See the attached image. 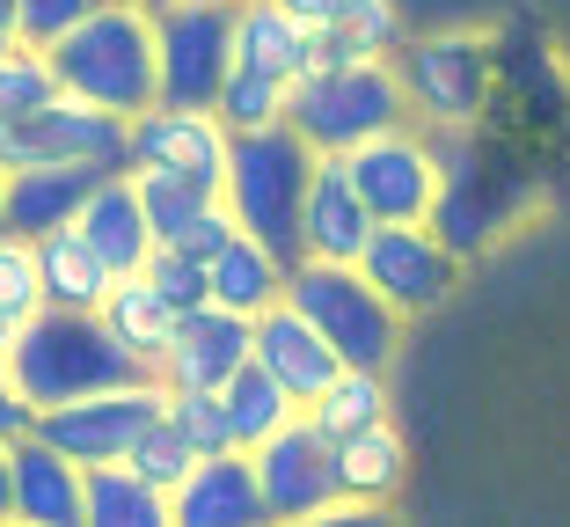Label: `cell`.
<instances>
[{"label":"cell","mask_w":570,"mask_h":527,"mask_svg":"<svg viewBox=\"0 0 570 527\" xmlns=\"http://www.w3.org/2000/svg\"><path fill=\"white\" fill-rule=\"evenodd\" d=\"M45 59L67 96L102 103L118 118H139V110L161 103V51H154V16L139 0H102L96 16H81Z\"/></svg>","instance_id":"1"},{"label":"cell","mask_w":570,"mask_h":527,"mask_svg":"<svg viewBox=\"0 0 570 527\" xmlns=\"http://www.w3.org/2000/svg\"><path fill=\"white\" fill-rule=\"evenodd\" d=\"M8 374H16V389L37 410H51V403H73V396H96V389H125V381L154 374V367L110 338V323L96 308H37L16 330Z\"/></svg>","instance_id":"2"},{"label":"cell","mask_w":570,"mask_h":527,"mask_svg":"<svg viewBox=\"0 0 570 527\" xmlns=\"http://www.w3.org/2000/svg\"><path fill=\"white\" fill-rule=\"evenodd\" d=\"M285 125L315 154H352L358 139L387 133V125H410V88H403L387 51H373V59H330V67H307L293 81Z\"/></svg>","instance_id":"3"},{"label":"cell","mask_w":570,"mask_h":527,"mask_svg":"<svg viewBox=\"0 0 570 527\" xmlns=\"http://www.w3.org/2000/svg\"><path fill=\"white\" fill-rule=\"evenodd\" d=\"M315 162L322 154L285 118L256 125V133H235V154H227L219 198H227L235 227H249L256 242H271L285 264L301 256V205H307V184H315Z\"/></svg>","instance_id":"4"},{"label":"cell","mask_w":570,"mask_h":527,"mask_svg":"<svg viewBox=\"0 0 570 527\" xmlns=\"http://www.w3.org/2000/svg\"><path fill=\"white\" fill-rule=\"evenodd\" d=\"M285 301H293L307 323L336 344L344 367H373V374H387L395 352H403V315L387 308V293L373 286L358 264L293 256V272H285Z\"/></svg>","instance_id":"5"},{"label":"cell","mask_w":570,"mask_h":527,"mask_svg":"<svg viewBox=\"0 0 570 527\" xmlns=\"http://www.w3.org/2000/svg\"><path fill=\"white\" fill-rule=\"evenodd\" d=\"M395 74H403L410 118L424 133H475L490 118V88H498V45L483 30H424L403 37Z\"/></svg>","instance_id":"6"},{"label":"cell","mask_w":570,"mask_h":527,"mask_svg":"<svg viewBox=\"0 0 570 527\" xmlns=\"http://www.w3.org/2000/svg\"><path fill=\"white\" fill-rule=\"evenodd\" d=\"M0 162L22 169V162H88V169H132V118L102 110V103L59 96L37 103L30 118H16L0 133Z\"/></svg>","instance_id":"7"},{"label":"cell","mask_w":570,"mask_h":527,"mask_svg":"<svg viewBox=\"0 0 570 527\" xmlns=\"http://www.w3.org/2000/svg\"><path fill=\"white\" fill-rule=\"evenodd\" d=\"M154 51H161V103L213 110L219 81L235 67V0H176L154 16Z\"/></svg>","instance_id":"8"},{"label":"cell","mask_w":570,"mask_h":527,"mask_svg":"<svg viewBox=\"0 0 570 527\" xmlns=\"http://www.w3.org/2000/svg\"><path fill=\"white\" fill-rule=\"evenodd\" d=\"M168 403V381L161 374H139L125 381V389H96V396H73V403H51L37 410V426L59 455H73L81 469H96V461H125L132 455V440L161 418Z\"/></svg>","instance_id":"9"},{"label":"cell","mask_w":570,"mask_h":527,"mask_svg":"<svg viewBox=\"0 0 570 527\" xmlns=\"http://www.w3.org/2000/svg\"><path fill=\"white\" fill-rule=\"evenodd\" d=\"M358 198L373 205V221H432L439 184H446V162H439V139L424 133L417 118L410 125H387V133L358 139L344 154Z\"/></svg>","instance_id":"10"},{"label":"cell","mask_w":570,"mask_h":527,"mask_svg":"<svg viewBox=\"0 0 570 527\" xmlns=\"http://www.w3.org/2000/svg\"><path fill=\"white\" fill-rule=\"evenodd\" d=\"M358 272L387 293V308H395L403 323H417V315H439V308L453 301L461 256L446 250V235H439L432 221H381L366 235V250H358Z\"/></svg>","instance_id":"11"},{"label":"cell","mask_w":570,"mask_h":527,"mask_svg":"<svg viewBox=\"0 0 570 527\" xmlns=\"http://www.w3.org/2000/svg\"><path fill=\"white\" fill-rule=\"evenodd\" d=\"M256 455V484H264L271 520H322L336 506V440L315 432V418H285Z\"/></svg>","instance_id":"12"},{"label":"cell","mask_w":570,"mask_h":527,"mask_svg":"<svg viewBox=\"0 0 570 527\" xmlns=\"http://www.w3.org/2000/svg\"><path fill=\"white\" fill-rule=\"evenodd\" d=\"M227 154H235V125L219 110H190V103H154L132 118V169H168L198 176V184H227Z\"/></svg>","instance_id":"13"},{"label":"cell","mask_w":570,"mask_h":527,"mask_svg":"<svg viewBox=\"0 0 570 527\" xmlns=\"http://www.w3.org/2000/svg\"><path fill=\"white\" fill-rule=\"evenodd\" d=\"M242 359H256V315H235V308L205 301L176 323V344L161 352L154 374L168 389H227V374H235Z\"/></svg>","instance_id":"14"},{"label":"cell","mask_w":570,"mask_h":527,"mask_svg":"<svg viewBox=\"0 0 570 527\" xmlns=\"http://www.w3.org/2000/svg\"><path fill=\"white\" fill-rule=\"evenodd\" d=\"M168 520L176 527H264V484H256V455L242 447H219V455H198L176 491H168Z\"/></svg>","instance_id":"15"},{"label":"cell","mask_w":570,"mask_h":527,"mask_svg":"<svg viewBox=\"0 0 570 527\" xmlns=\"http://www.w3.org/2000/svg\"><path fill=\"white\" fill-rule=\"evenodd\" d=\"M373 205L358 198L344 154H322L315 162V184H307V205H301V256H330V264H358L373 235Z\"/></svg>","instance_id":"16"},{"label":"cell","mask_w":570,"mask_h":527,"mask_svg":"<svg viewBox=\"0 0 570 527\" xmlns=\"http://www.w3.org/2000/svg\"><path fill=\"white\" fill-rule=\"evenodd\" d=\"M8 461H16V520L22 527H81V491H88L81 461L59 455L45 432L8 440Z\"/></svg>","instance_id":"17"},{"label":"cell","mask_w":570,"mask_h":527,"mask_svg":"<svg viewBox=\"0 0 570 527\" xmlns=\"http://www.w3.org/2000/svg\"><path fill=\"white\" fill-rule=\"evenodd\" d=\"M256 359H264L271 374L293 389V403H301V410L315 403V396L336 381V367H344V359H336V344L322 338V330L307 323L293 301H271L264 315H256Z\"/></svg>","instance_id":"18"},{"label":"cell","mask_w":570,"mask_h":527,"mask_svg":"<svg viewBox=\"0 0 570 527\" xmlns=\"http://www.w3.org/2000/svg\"><path fill=\"white\" fill-rule=\"evenodd\" d=\"M102 176L110 169H88V162H22V169H8V227L22 242L51 235V227H73Z\"/></svg>","instance_id":"19"},{"label":"cell","mask_w":570,"mask_h":527,"mask_svg":"<svg viewBox=\"0 0 570 527\" xmlns=\"http://www.w3.org/2000/svg\"><path fill=\"white\" fill-rule=\"evenodd\" d=\"M81 227L88 242H96V256L110 264L118 279L147 272V256H154V221H147V205H139V176L132 169H110L96 191H88L81 205Z\"/></svg>","instance_id":"20"},{"label":"cell","mask_w":570,"mask_h":527,"mask_svg":"<svg viewBox=\"0 0 570 527\" xmlns=\"http://www.w3.org/2000/svg\"><path fill=\"white\" fill-rule=\"evenodd\" d=\"M403 484H410V440L395 432V418L358 426V432H344V440H336V498L395 513Z\"/></svg>","instance_id":"21"},{"label":"cell","mask_w":570,"mask_h":527,"mask_svg":"<svg viewBox=\"0 0 570 527\" xmlns=\"http://www.w3.org/2000/svg\"><path fill=\"white\" fill-rule=\"evenodd\" d=\"M285 272L293 264L271 242H256L249 227H235V235L205 256V286H213L219 308H235V315H264L271 301H285Z\"/></svg>","instance_id":"22"},{"label":"cell","mask_w":570,"mask_h":527,"mask_svg":"<svg viewBox=\"0 0 570 527\" xmlns=\"http://www.w3.org/2000/svg\"><path fill=\"white\" fill-rule=\"evenodd\" d=\"M235 59L278 74V81H301L315 59V30L285 0H235Z\"/></svg>","instance_id":"23"},{"label":"cell","mask_w":570,"mask_h":527,"mask_svg":"<svg viewBox=\"0 0 570 527\" xmlns=\"http://www.w3.org/2000/svg\"><path fill=\"white\" fill-rule=\"evenodd\" d=\"M102 323H110V338L125 344V352H139L147 367H161V352L176 344V323H184V308L168 301L161 286H154L147 272H132V279H118V286L102 293V308H96Z\"/></svg>","instance_id":"24"},{"label":"cell","mask_w":570,"mask_h":527,"mask_svg":"<svg viewBox=\"0 0 570 527\" xmlns=\"http://www.w3.org/2000/svg\"><path fill=\"white\" fill-rule=\"evenodd\" d=\"M37 272H45V308H102V293L118 286V272L96 256L81 227L37 235Z\"/></svg>","instance_id":"25"},{"label":"cell","mask_w":570,"mask_h":527,"mask_svg":"<svg viewBox=\"0 0 570 527\" xmlns=\"http://www.w3.org/2000/svg\"><path fill=\"white\" fill-rule=\"evenodd\" d=\"M81 527H176V520H168V491L147 484L132 461H96L81 491Z\"/></svg>","instance_id":"26"},{"label":"cell","mask_w":570,"mask_h":527,"mask_svg":"<svg viewBox=\"0 0 570 527\" xmlns=\"http://www.w3.org/2000/svg\"><path fill=\"white\" fill-rule=\"evenodd\" d=\"M219 403H227V432H235L242 455H249V447H264L271 432L285 426V418H301L293 389H285V381L271 374L264 359H242L235 374H227V389H219Z\"/></svg>","instance_id":"27"},{"label":"cell","mask_w":570,"mask_h":527,"mask_svg":"<svg viewBox=\"0 0 570 527\" xmlns=\"http://www.w3.org/2000/svg\"><path fill=\"white\" fill-rule=\"evenodd\" d=\"M403 37H410V22H403L395 0H344V16L315 30V59H307V67H330V59H373V51L395 59Z\"/></svg>","instance_id":"28"},{"label":"cell","mask_w":570,"mask_h":527,"mask_svg":"<svg viewBox=\"0 0 570 527\" xmlns=\"http://www.w3.org/2000/svg\"><path fill=\"white\" fill-rule=\"evenodd\" d=\"M307 418H315V432H330V440L395 418V410H387V374H373V367H336V381L307 403Z\"/></svg>","instance_id":"29"},{"label":"cell","mask_w":570,"mask_h":527,"mask_svg":"<svg viewBox=\"0 0 570 527\" xmlns=\"http://www.w3.org/2000/svg\"><path fill=\"white\" fill-rule=\"evenodd\" d=\"M132 176H139V205H147V221H154V242H184L219 205V191L198 184V176H168V169H132Z\"/></svg>","instance_id":"30"},{"label":"cell","mask_w":570,"mask_h":527,"mask_svg":"<svg viewBox=\"0 0 570 527\" xmlns=\"http://www.w3.org/2000/svg\"><path fill=\"white\" fill-rule=\"evenodd\" d=\"M285 103H293V81H278V74H264V67H227V81H219V118L235 125V133H256V125H278L285 118Z\"/></svg>","instance_id":"31"},{"label":"cell","mask_w":570,"mask_h":527,"mask_svg":"<svg viewBox=\"0 0 570 527\" xmlns=\"http://www.w3.org/2000/svg\"><path fill=\"white\" fill-rule=\"evenodd\" d=\"M125 461H132V469H139L147 484L176 491V484H184L190 469H198V447H190V432L176 426V418H168V403H161V418H154V426L132 440V455H125Z\"/></svg>","instance_id":"32"},{"label":"cell","mask_w":570,"mask_h":527,"mask_svg":"<svg viewBox=\"0 0 570 527\" xmlns=\"http://www.w3.org/2000/svg\"><path fill=\"white\" fill-rule=\"evenodd\" d=\"M51 96H59V74H51L45 51H30V45L0 51V133L16 118H30L37 103H51Z\"/></svg>","instance_id":"33"},{"label":"cell","mask_w":570,"mask_h":527,"mask_svg":"<svg viewBox=\"0 0 570 527\" xmlns=\"http://www.w3.org/2000/svg\"><path fill=\"white\" fill-rule=\"evenodd\" d=\"M0 308L30 323L45 308V272H37V242H22L16 227H0Z\"/></svg>","instance_id":"34"},{"label":"cell","mask_w":570,"mask_h":527,"mask_svg":"<svg viewBox=\"0 0 570 527\" xmlns=\"http://www.w3.org/2000/svg\"><path fill=\"white\" fill-rule=\"evenodd\" d=\"M147 279H154V286H161L176 308H184V315L213 301V286H205V256H198V250H184V242H154Z\"/></svg>","instance_id":"35"},{"label":"cell","mask_w":570,"mask_h":527,"mask_svg":"<svg viewBox=\"0 0 570 527\" xmlns=\"http://www.w3.org/2000/svg\"><path fill=\"white\" fill-rule=\"evenodd\" d=\"M168 418L190 432V447H198V455H219V447H235L219 389H168Z\"/></svg>","instance_id":"36"},{"label":"cell","mask_w":570,"mask_h":527,"mask_svg":"<svg viewBox=\"0 0 570 527\" xmlns=\"http://www.w3.org/2000/svg\"><path fill=\"white\" fill-rule=\"evenodd\" d=\"M96 8H102V0H22V8H16V37L30 51H51L81 16H96Z\"/></svg>","instance_id":"37"},{"label":"cell","mask_w":570,"mask_h":527,"mask_svg":"<svg viewBox=\"0 0 570 527\" xmlns=\"http://www.w3.org/2000/svg\"><path fill=\"white\" fill-rule=\"evenodd\" d=\"M30 426H37V403L16 389V374H8V359H0V447H8V440H22Z\"/></svg>","instance_id":"38"},{"label":"cell","mask_w":570,"mask_h":527,"mask_svg":"<svg viewBox=\"0 0 570 527\" xmlns=\"http://www.w3.org/2000/svg\"><path fill=\"white\" fill-rule=\"evenodd\" d=\"M227 235H235V213H227V198H219L213 213H205V221H198V227H190V235H184V250L213 256V250H219V242H227Z\"/></svg>","instance_id":"39"},{"label":"cell","mask_w":570,"mask_h":527,"mask_svg":"<svg viewBox=\"0 0 570 527\" xmlns=\"http://www.w3.org/2000/svg\"><path fill=\"white\" fill-rule=\"evenodd\" d=\"M285 8H293V16L307 22V30H322V22H336V16H344V0H285Z\"/></svg>","instance_id":"40"},{"label":"cell","mask_w":570,"mask_h":527,"mask_svg":"<svg viewBox=\"0 0 570 527\" xmlns=\"http://www.w3.org/2000/svg\"><path fill=\"white\" fill-rule=\"evenodd\" d=\"M0 520H16V461L0 447Z\"/></svg>","instance_id":"41"},{"label":"cell","mask_w":570,"mask_h":527,"mask_svg":"<svg viewBox=\"0 0 570 527\" xmlns=\"http://www.w3.org/2000/svg\"><path fill=\"white\" fill-rule=\"evenodd\" d=\"M16 330H22V323H16V315H8V308H0V359L16 352Z\"/></svg>","instance_id":"42"},{"label":"cell","mask_w":570,"mask_h":527,"mask_svg":"<svg viewBox=\"0 0 570 527\" xmlns=\"http://www.w3.org/2000/svg\"><path fill=\"white\" fill-rule=\"evenodd\" d=\"M16 8H22V0H0V30H8V37H16Z\"/></svg>","instance_id":"43"},{"label":"cell","mask_w":570,"mask_h":527,"mask_svg":"<svg viewBox=\"0 0 570 527\" xmlns=\"http://www.w3.org/2000/svg\"><path fill=\"white\" fill-rule=\"evenodd\" d=\"M0 227H8V162H0Z\"/></svg>","instance_id":"44"},{"label":"cell","mask_w":570,"mask_h":527,"mask_svg":"<svg viewBox=\"0 0 570 527\" xmlns=\"http://www.w3.org/2000/svg\"><path fill=\"white\" fill-rule=\"evenodd\" d=\"M139 8H147V16H161V8H176V0H139Z\"/></svg>","instance_id":"45"}]
</instances>
